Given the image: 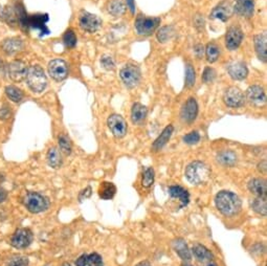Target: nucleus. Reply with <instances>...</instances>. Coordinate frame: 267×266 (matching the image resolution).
<instances>
[{"label":"nucleus","mask_w":267,"mask_h":266,"mask_svg":"<svg viewBox=\"0 0 267 266\" xmlns=\"http://www.w3.org/2000/svg\"><path fill=\"white\" fill-rule=\"evenodd\" d=\"M62 266H71V265H70L69 263H67V262H65V263H64V264H63Z\"/></svg>","instance_id":"54"},{"label":"nucleus","mask_w":267,"mask_h":266,"mask_svg":"<svg viewBox=\"0 0 267 266\" xmlns=\"http://www.w3.org/2000/svg\"><path fill=\"white\" fill-rule=\"evenodd\" d=\"M212 174V171L208 165L202 162H193L185 169L184 175L188 182L192 184H202L206 183Z\"/></svg>","instance_id":"2"},{"label":"nucleus","mask_w":267,"mask_h":266,"mask_svg":"<svg viewBox=\"0 0 267 266\" xmlns=\"http://www.w3.org/2000/svg\"><path fill=\"white\" fill-rule=\"evenodd\" d=\"M49 21V16L46 14H37L33 16H28V26L39 29L41 34H49L50 29L46 26V22Z\"/></svg>","instance_id":"20"},{"label":"nucleus","mask_w":267,"mask_h":266,"mask_svg":"<svg viewBox=\"0 0 267 266\" xmlns=\"http://www.w3.org/2000/svg\"><path fill=\"white\" fill-rule=\"evenodd\" d=\"M233 10L241 17L250 18L254 15L255 0H236Z\"/></svg>","instance_id":"17"},{"label":"nucleus","mask_w":267,"mask_h":266,"mask_svg":"<svg viewBox=\"0 0 267 266\" xmlns=\"http://www.w3.org/2000/svg\"><path fill=\"white\" fill-rule=\"evenodd\" d=\"M199 140H200V135L197 131L190 132L183 136V142L187 145H195L199 142Z\"/></svg>","instance_id":"41"},{"label":"nucleus","mask_w":267,"mask_h":266,"mask_svg":"<svg viewBox=\"0 0 267 266\" xmlns=\"http://www.w3.org/2000/svg\"><path fill=\"white\" fill-rule=\"evenodd\" d=\"M59 147L61 152H63L65 155H69L71 153V144L65 135L59 136Z\"/></svg>","instance_id":"39"},{"label":"nucleus","mask_w":267,"mask_h":266,"mask_svg":"<svg viewBox=\"0 0 267 266\" xmlns=\"http://www.w3.org/2000/svg\"><path fill=\"white\" fill-rule=\"evenodd\" d=\"M169 195L172 199H177L179 208H184L190 201V194L180 185H171L168 189Z\"/></svg>","instance_id":"18"},{"label":"nucleus","mask_w":267,"mask_h":266,"mask_svg":"<svg viewBox=\"0 0 267 266\" xmlns=\"http://www.w3.org/2000/svg\"><path fill=\"white\" fill-rule=\"evenodd\" d=\"M127 7L130 9L131 13L134 14V12H135V4H134V0H127Z\"/></svg>","instance_id":"51"},{"label":"nucleus","mask_w":267,"mask_h":266,"mask_svg":"<svg viewBox=\"0 0 267 266\" xmlns=\"http://www.w3.org/2000/svg\"><path fill=\"white\" fill-rule=\"evenodd\" d=\"M173 248H174L175 253L184 261H190L192 259V254L188 249L185 241L183 239H176L173 242Z\"/></svg>","instance_id":"28"},{"label":"nucleus","mask_w":267,"mask_h":266,"mask_svg":"<svg viewBox=\"0 0 267 266\" xmlns=\"http://www.w3.org/2000/svg\"><path fill=\"white\" fill-rule=\"evenodd\" d=\"M194 24H195V26H196L197 28H199V29L203 28V26H204V20H203V18L200 16V15H197V16L195 17Z\"/></svg>","instance_id":"45"},{"label":"nucleus","mask_w":267,"mask_h":266,"mask_svg":"<svg viewBox=\"0 0 267 266\" xmlns=\"http://www.w3.org/2000/svg\"><path fill=\"white\" fill-rule=\"evenodd\" d=\"M108 12L115 17H121L126 12V5L123 0H111L108 5Z\"/></svg>","instance_id":"31"},{"label":"nucleus","mask_w":267,"mask_h":266,"mask_svg":"<svg viewBox=\"0 0 267 266\" xmlns=\"http://www.w3.org/2000/svg\"><path fill=\"white\" fill-rule=\"evenodd\" d=\"M215 75H216L215 70L213 68H211V67H207L203 71L202 80H203L204 83H211L215 79Z\"/></svg>","instance_id":"43"},{"label":"nucleus","mask_w":267,"mask_h":266,"mask_svg":"<svg viewBox=\"0 0 267 266\" xmlns=\"http://www.w3.org/2000/svg\"><path fill=\"white\" fill-rule=\"evenodd\" d=\"M255 49L259 59L263 62L267 60V35L266 33L259 34L255 37Z\"/></svg>","instance_id":"24"},{"label":"nucleus","mask_w":267,"mask_h":266,"mask_svg":"<svg viewBox=\"0 0 267 266\" xmlns=\"http://www.w3.org/2000/svg\"><path fill=\"white\" fill-rule=\"evenodd\" d=\"M10 117V111L8 108H2L0 109V119L2 120H6Z\"/></svg>","instance_id":"47"},{"label":"nucleus","mask_w":267,"mask_h":266,"mask_svg":"<svg viewBox=\"0 0 267 266\" xmlns=\"http://www.w3.org/2000/svg\"><path fill=\"white\" fill-rule=\"evenodd\" d=\"M223 101L226 106L232 108L241 107L245 102V97L243 92L238 87H230L225 90L223 95Z\"/></svg>","instance_id":"11"},{"label":"nucleus","mask_w":267,"mask_h":266,"mask_svg":"<svg viewBox=\"0 0 267 266\" xmlns=\"http://www.w3.org/2000/svg\"><path fill=\"white\" fill-rule=\"evenodd\" d=\"M217 161L220 165L225 166V167H233L237 163V155H236L235 152L225 150L220 152L217 155Z\"/></svg>","instance_id":"30"},{"label":"nucleus","mask_w":267,"mask_h":266,"mask_svg":"<svg viewBox=\"0 0 267 266\" xmlns=\"http://www.w3.org/2000/svg\"><path fill=\"white\" fill-rule=\"evenodd\" d=\"M147 107L140 103H135L131 109V120L133 124L143 123L147 117Z\"/></svg>","instance_id":"27"},{"label":"nucleus","mask_w":267,"mask_h":266,"mask_svg":"<svg viewBox=\"0 0 267 266\" xmlns=\"http://www.w3.org/2000/svg\"><path fill=\"white\" fill-rule=\"evenodd\" d=\"M79 23L83 30L88 33H94L101 27L102 20L94 14H90L88 12H83L80 15Z\"/></svg>","instance_id":"10"},{"label":"nucleus","mask_w":267,"mask_h":266,"mask_svg":"<svg viewBox=\"0 0 267 266\" xmlns=\"http://www.w3.org/2000/svg\"><path fill=\"white\" fill-rule=\"evenodd\" d=\"M123 83L128 88L135 87L140 81V70L135 65H126L120 72Z\"/></svg>","instance_id":"6"},{"label":"nucleus","mask_w":267,"mask_h":266,"mask_svg":"<svg viewBox=\"0 0 267 266\" xmlns=\"http://www.w3.org/2000/svg\"><path fill=\"white\" fill-rule=\"evenodd\" d=\"M23 202L27 211L33 214L44 212L49 208V202H47L46 198L37 192L27 193L24 197Z\"/></svg>","instance_id":"4"},{"label":"nucleus","mask_w":267,"mask_h":266,"mask_svg":"<svg viewBox=\"0 0 267 266\" xmlns=\"http://www.w3.org/2000/svg\"><path fill=\"white\" fill-rule=\"evenodd\" d=\"M203 51H204V49H203V46H202L201 44H197V45L195 46V48H194V52H195V54H196V56H197L198 58H201V57H202V55H203Z\"/></svg>","instance_id":"46"},{"label":"nucleus","mask_w":267,"mask_h":266,"mask_svg":"<svg viewBox=\"0 0 267 266\" xmlns=\"http://www.w3.org/2000/svg\"><path fill=\"white\" fill-rule=\"evenodd\" d=\"M63 41H64V44L69 49H73L77 45V36L73 33V30L68 29L67 32L63 36Z\"/></svg>","instance_id":"40"},{"label":"nucleus","mask_w":267,"mask_h":266,"mask_svg":"<svg viewBox=\"0 0 267 266\" xmlns=\"http://www.w3.org/2000/svg\"><path fill=\"white\" fill-rule=\"evenodd\" d=\"M75 266H104V263L99 254L92 253L82 255L77 260Z\"/></svg>","instance_id":"23"},{"label":"nucleus","mask_w":267,"mask_h":266,"mask_svg":"<svg viewBox=\"0 0 267 266\" xmlns=\"http://www.w3.org/2000/svg\"><path fill=\"white\" fill-rule=\"evenodd\" d=\"M47 162L52 168H59L62 165V159H61V153L60 151L53 147L47 152Z\"/></svg>","instance_id":"33"},{"label":"nucleus","mask_w":267,"mask_h":266,"mask_svg":"<svg viewBox=\"0 0 267 266\" xmlns=\"http://www.w3.org/2000/svg\"><path fill=\"white\" fill-rule=\"evenodd\" d=\"M108 128L117 138H122L127 133V123L120 115H111L107 121Z\"/></svg>","instance_id":"9"},{"label":"nucleus","mask_w":267,"mask_h":266,"mask_svg":"<svg viewBox=\"0 0 267 266\" xmlns=\"http://www.w3.org/2000/svg\"><path fill=\"white\" fill-rule=\"evenodd\" d=\"M26 64L22 61H13L9 65V74L14 82H21L26 78Z\"/></svg>","instance_id":"15"},{"label":"nucleus","mask_w":267,"mask_h":266,"mask_svg":"<svg viewBox=\"0 0 267 266\" xmlns=\"http://www.w3.org/2000/svg\"><path fill=\"white\" fill-rule=\"evenodd\" d=\"M246 99L249 101L250 104H253L257 107L263 106L266 103L265 91L260 86H250L246 90Z\"/></svg>","instance_id":"16"},{"label":"nucleus","mask_w":267,"mask_h":266,"mask_svg":"<svg viewBox=\"0 0 267 266\" xmlns=\"http://www.w3.org/2000/svg\"><path fill=\"white\" fill-rule=\"evenodd\" d=\"M249 192L256 197H267V183L263 178H254L248 182Z\"/></svg>","instance_id":"21"},{"label":"nucleus","mask_w":267,"mask_h":266,"mask_svg":"<svg viewBox=\"0 0 267 266\" xmlns=\"http://www.w3.org/2000/svg\"><path fill=\"white\" fill-rule=\"evenodd\" d=\"M206 55H207V60L210 62V63H214V62H216L220 55V50L217 44L209 43L206 49Z\"/></svg>","instance_id":"36"},{"label":"nucleus","mask_w":267,"mask_h":266,"mask_svg":"<svg viewBox=\"0 0 267 266\" xmlns=\"http://www.w3.org/2000/svg\"><path fill=\"white\" fill-rule=\"evenodd\" d=\"M228 74L234 80H244L248 74V69L243 62H233L227 67Z\"/></svg>","instance_id":"19"},{"label":"nucleus","mask_w":267,"mask_h":266,"mask_svg":"<svg viewBox=\"0 0 267 266\" xmlns=\"http://www.w3.org/2000/svg\"><path fill=\"white\" fill-rule=\"evenodd\" d=\"M2 46L5 53H7L8 55H13L20 52L23 49V42L18 38H11L5 40Z\"/></svg>","instance_id":"26"},{"label":"nucleus","mask_w":267,"mask_h":266,"mask_svg":"<svg viewBox=\"0 0 267 266\" xmlns=\"http://www.w3.org/2000/svg\"><path fill=\"white\" fill-rule=\"evenodd\" d=\"M6 95L14 103H19L23 99V92L18 87L13 85L6 87Z\"/></svg>","instance_id":"34"},{"label":"nucleus","mask_w":267,"mask_h":266,"mask_svg":"<svg viewBox=\"0 0 267 266\" xmlns=\"http://www.w3.org/2000/svg\"><path fill=\"white\" fill-rule=\"evenodd\" d=\"M192 254L198 264L214 259L211 250L202 244H195L192 248Z\"/></svg>","instance_id":"22"},{"label":"nucleus","mask_w":267,"mask_h":266,"mask_svg":"<svg viewBox=\"0 0 267 266\" xmlns=\"http://www.w3.org/2000/svg\"><path fill=\"white\" fill-rule=\"evenodd\" d=\"M117 193V186L109 181H103L99 186V196L104 200L112 199Z\"/></svg>","instance_id":"29"},{"label":"nucleus","mask_w":267,"mask_h":266,"mask_svg":"<svg viewBox=\"0 0 267 266\" xmlns=\"http://www.w3.org/2000/svg\"><path fill=\"white\" fill-rule=\"evenodd\" d=\"M198 113V105L194 98L188 99L181 108L180 117L184 123H192L196 120Z\"/></svg>","instance_id":"14"},{"label":"nucleus","mask_w":267,"mask_h":266,"mask_svg":"<svg viewBox=\"0 0 267 266\" xmlns=\"http://www.w3.org/2000/svg\"><path fill=\"white\" fill-rule=\"evenodd\" d=\"M136 266H152V265L148 261H143V262L138 263Z\"/></svg>","instance_id":"52"},{"label":"nucleus","mask_w":267,"mask_h":266,"mask_svg":"<svg viewBox=\"0 0 267 266\" xmlns=\"http://www.w3.org/2000/svg\"><path fill=\"white\" fill-rule=\"evenodd\" d=\"M8 266H28V259L22 256L15 257L9 262Z\"/></svg>","instance_id":"44"},{"label":"nucleus","mask_w":267,"mask_h":266,"mask_svg":"<svg viewBox=\"0 0 267 266\" xmlns=\"http://www.w3.org/2000/svg\"><path fill=\"white\" fill-rule=\"evenodd\" d=\"M154 170L152 168H148L144 171L143 176H141V185L144 187H150L154 183Z\"/></svg>","instance_id":"37"},{"label":"nucleus","mask_w":267,"mask_h":266,"mask_svg":"<svg viewBox=\"0 0 267 266\" xmlns=\"http://www.w3.org/2000/svg\"><path fill=\"white\" fill-rule=\"evenodd\" d=\"M233 14L234 10L232 5L228 2H222L213 9L210 16L212 19H217L225 22L233 16Z\"/></svg>","instance_id":"13"},{"label":"nucleus","mask_w":267,"mask_h":266,"mask_svg":"<svg viewBox=\"0 0 267 266\" xmlns=\"http://www.w3.org/2000/svg\"><path fill=\"white\" fill-rule=\"evenodd\" d=\"M251 208L261 216L267 214V197H256L251 201Z\"/></svg>","instance_id":"32"},{"label":"nucleus","mask_w":267,"mask_h":266,"mask_svg":"<svg viewBox=\"0 0 267 266\" xmlns=\"http://www.w3.org/2000/svg\"><path fill=\"white\" fill-rule=\"evenodd\" d=\"M34 236L28 229H19L15 232L11 239V244L18 249L26 248L33 242Z\"/></svg>","instance_id":"8"},{"label":"nucleus","mask_w":267,"mask_h":266,"mask_svg":"<svg viewBox=\"0 0 267 266\" xmlns=\"http://www.w3.org/2000/svg\"><path fill=\"white\" fill-rule=\"evenodd\" d=\"M49 73L53 79L57 82L63 81L68 75V66L65 61L61 59H56L50 62Z\"/></svg>","instance_id":"7"},{"label":"nucleus","mask_w":267,"mask_h":266,"mask_svg":"<svg viewBox=\"0 0 267 266\" xmlns=\"http://www.w3.org/2000/svg\"><path fill=\"white\" fill-rule=\"evenodd\" d=\"M258 169H259V171L261 172V173L262 174H266V169H267V166H266V160H264V161H262L259 165H258Z\"/></svg>","instance_id":"48"},{"label":"nucleus","mask_w":267,"mask_h":266,"mask_svg":"<svg viewBox=\"0 0 267 266\" xmlns=\"http://www.w3.org/2000/svg\"><path fill=\"white\" fill-rule=\"evenodd\" d=\"M196 80L195 70L191 64H187L185 68V86L187 88H191L194 86Z\"/></svg>","instance_id":"38"},{"label":"nucleus","mask_w":267,"mask_h":266,"mask_svg":"<svg viewBox=\"0 0 267 266\" xmlns=\"http://www.w3.org/2000/svg\"><path fill=\"white\" fill-rule=\"evenodd\" d=\"M217 210L226 217L237 215L242 208V202L238 195L231 191H220L215 197Z\"/></svg>","instance_id":"1"},{"label":"nucleus","mask_w":267,"mask_h":266,"mask_svg":"<svg viewBox=\"0 0 267 266\" xmlns=\"http://www.w3.org/2000/svg\"><path fill=\"white\" fill-rule=\"evenodd\" d=\"M25 79L29 89L36 93L42 92L47 85V78L45 75V72L38 65L30 66L27 69Z\"/></svg>","instance_id":"3"},{"label":"nucleus","mask_w":267,"mask_h":266,"mask_svg":"<svg viewBox=\"0 0 267 266\" xmlns=\"http://www.w3.org/2000/svg\"><path fill=\"white\" fill-rule=\"evenodd\" d=\"M174 34H175V30L172 26H164L160 28L159 32H157V39H159L160 42L165 43L171 40L172 37L174 36Z\"/></svg>","instance_id":"35"},{"label":"nucleus","mask_w":267,"mask_h":266,"mask_svg":"<svg viewBox=\"0 0 267 266\" xmlns=\"http://www.w3.org/2000/svg\"><path fill=\"white\" fill-rule=\"evenodd\" d=\"M181 266H193V265L188 264V263H182V264H181Z\"/></svg>","instance_id":"53"},{"label":"nucleus","mask_w":267,"mask_h":266,"mask_svg":"<svg viewBox=\"0 0 267 266\" xmlns=\"http://www.w3.org/2000/svg\"><path fill=\"white\" fill-rule=\"evenodd\" d=\"M199 266H218V264L215 262V260H209L207 262H203V263H200L198 264Z\"/></svg>","instance_id":"50"},{"label":"nucleus","mask_w":267,"mask_h":266,"mask_svg":"<svg viewBox=\"0 0 267 266\" xmlns=\"http://www.w3.org/2000/svg\"><path fill=\"white\" fill-rule=\"evenodd\" d=\"M8 197V193L6 192V190H4L2 186H0V203L4 202Z\"/></svg>","instance_id":"49"},{"label":"nucleus","mask_w":267,"mask_h":266,"mask_svg":"<svg viewBox=\"0 0 267 266\" xmlns=\"http://www.w3.org/2000/svg\"><path fill=\"white\" fill-rule=\"evenodd\" d=\"M160 23V18H148L144 15H138L135 20V28L139 35L149 36L155 32Z\"/></svg>","instance_id":"5"},{"label":"nucleus","mask_w":267,"mask_h":266,"mask_svg":"<svg viewBox=\"0 0 267 266\" xmlns=\"http://www.w3.org/2000/svg\"><path fill=\"white\" fill-rule=\"evenodd\" d=\"M243 40V33L240 27L232 26L228 28L225 36V45L231 51L237 50Z\"/></svg>","instance_id":"12"},{"label":"nucleus","mask_w":267,"mask_h":266,"mask_svg":"<svg viewBox=\"0 0 267 266\" xmlns=\"http://www.w3.org/2000/svg\"><path fill=\"white\" fill-rule=\"evenodd\" d=\"M173 131H174V127H173L172 125H169V126H167L164 129V131L161 133V135L155 139V142L152 145V150L155 152L160 151L169 142V139L171 138V136L173 134Z\"/></svg>","instance_id":"25"},{"label":"nucleus","mask_w":267,"mask_h":266,"mask_svg":"<svg viewBox=\"0 0 267 266\" xmlns=\"http://www.w3.org/2000/svg\"><path fill=\"white\" fill-rule=\"evenodd\" d=\"M101 64L107 70H112L115 68V61L110 56H103L101 58Z\"/></svg>","instance_id":"42"}]
</instances>
